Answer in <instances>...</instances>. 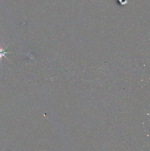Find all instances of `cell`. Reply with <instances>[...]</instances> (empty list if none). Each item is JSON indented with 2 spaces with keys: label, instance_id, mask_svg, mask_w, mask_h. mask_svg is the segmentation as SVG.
Here are the masks:
<instances>
[{
  "label": "cell",
  "instance_id": "obj_1",
  "mask_svg": "<svg viewBox=\"0 0 150 151\" xmlns=\"http://www.w3.org/2000/svg\"><path fill=\"white\" fill-rule=\"evenodd\" d=\"M2 47L0 48V60H1L2 58V57H4L6 59H7L8 61H9L8 58L5 56V55L6 54H9V53H11L12 52H6L5 51V50Z\"/></svg>",
  "mask_w": 150,
  "mask_h": 151
}]
</instances>
